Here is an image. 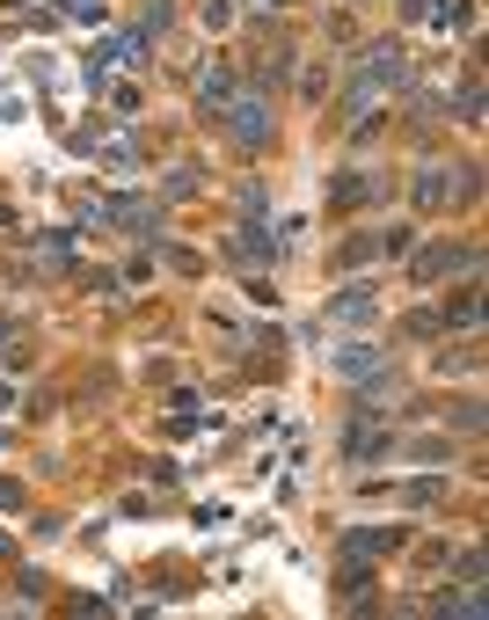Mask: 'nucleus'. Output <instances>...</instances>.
<instances>
[{
	"mask_svg": "<svg viewBox=\"0 0 489 620\" xmlns=\"http://www.w3.org/2000/svg\"><path fill=\"white\" fill-rule=\"evenodd\" d=\"M0 555H15V540H8V533H0Z\"/></svg>",
	"mask_w": 489,
	"mask_h": 620,
	"instance_id": "obj_23",
	"label": "nucleus"
},
{
	"mask_svg": "<svg viewBox=\"0 0 489 620\" xmlns=\"http://www.w3.org/2000/svg\"><path fill=\"white\" fill-rule=\"evenodd\" d=\"M44 263L51 270H74V234H44Z\"/></svg>",
	"mask_w": 489,
	"mask_h": 620,
	"instance_id": "obj_12",
	"label": "nucleus"
},
{
	"mask_svg": "<svg viewBox=\"0 0 489 620\" xmlns=\"http://www.w3.org/2000/svg\"><path fill=\"white\" fill-rule=\"evenodd\" d=\"M59 8H66L74 22H102V0H59Z\"/></svg>",
	"mask_w": 489,
	"mask_h": 620,
	"instance_id": "obj_20",
	"label": "nucleus"
},
{
	"mask_svg": "<svg viewBox=\"0 0 489 620\" xmlns=\"http://www.w3.org/2000/svg\"><path fill=\"white\" fill-rule=\"evenodd\" d=\"M8 336H15V321H0V344H8Z\"/></svg>",
	"mask_w": 489,
	"mask_h": 620,
	"instance_id": "obj_22",
	"label": "nucleus"
},
{
	"mask_svg": "<svg viewBox=\"0 0 489 620\" xmlns=\"http://www.w3.org/2000/svg\"><path fill=\"white\" fill-rule=\"evenodd\" d=\"M344 547H351V555H388V547H402V533H395V526H351Z\"/></svg>",
	"mask_w": 489,
	"mask_h": 620,
	"instance_id": "obj_4",
	"label": "nucleus"
},
{
	"mask_svg": "<svg viewBox=\"0 0 489 620\" xmlns=\"http://www.w3.org/2000/svg\"><path fill=\"white\" fill-rule=\"evenodd\" d=\"M227 256H234V263H249V270H263V263H278V256H285V241H278V234H263L256 219H249V227L227 241Z\"/></svg>",
	"mask_w": 489,
	"mask_h": 620,
	"instance_id": "obj_3",
	"label": "nucleus"
},
{
	"mask_svg": "<svg viewBox=\"0 0 489 620\" xmlns=\"http://www.w3.org/2000/svg\"><path fill=\"white\" fill-rule=\"evenodd\" d=\"M439 496H446V482H439V475H424V482H409V503H439Z\"/></svg>",
	"mask_w": 489,
	"mask_h": 620,
	"instance_id": "obj_19",
	"label": "nucleus"
},
{
	"mask_svg": "<svg viewBox=\"0 0 489 620\" xmlns=\"http://www.w3.org/2000/svg\"><path fill=\"white\" fill-rule=\"evenodd\" d=\"M416 270H424V277H446V270H475V249H424V256H416Z\"/></svg>",
	"mask_w": 489,
	"mask_h": 620,
	"instance_id": "obj_6",
	"label": "nucleus"
},
{
	"mask_svg": "<svg viewBox=\"0 0 489 620\" xmlns=\"http://www.w3.org/2000/svg\"><path fill=\"white\" fill-rule=\"evenodd\" d=\"M329 197H336V205H365V197H380V183H365V176H336Z\"/></svg>",
	"mask_w": 489,
	"mask_h": 620,
	"instance_id": "obj_11",
	"label": "nucleus"
},
{
	"mask_svg": "<svg viewBox=\"0 0 489 620\" xmlns=\"http://www.w3.org/2000/svg\"><path fill=\"white\" fill-rule=\"evenodd\" d=\"M336 372H344V380H372V372H380V351H372V344H344V351H336Z\"/></svg>",
	"mask_w": 489,
	"mask_h": 620,
	"instance_id": "obj_8",
	"label": "nucleus"
},
{
	"mask_svg": "<svg viewBox=\"0 0 489 620\" xmlns=\"http://www.w3.org/2000/svg\"><path fill=\"white\" fill-rule=\"evenodd\" d=\"M431 22H439L446 37H453V30H467V22H475V0H439V15H431Z\"/></svg>",
	"mask_w": 489,
	"mask_h": 620,
	"instance_id": "obj_10",
	"label": "nucleus"
},
{
	"mask_svg": "<svg viewBox=\"0 0 489 620\" xmlns=\"http://www.w3.org/2000/svg\"><path fill=\"white\" fill-rule=\"evenodd\" d=\"M190 190H197V168H176V176L161 183V197H190Z\"/></svg>",
	"mask_w": 489,
	"mask_h": 620,
	"instance_id": "obj_18",
	"label": "nucleus"
},
{
	"mask_svg": "<svg viewBox=\"0 0 489 620\" xmlns=\"http://www.w3.org/2000/svg\"><path fill=\"white\" fill-rule=\"evenodd\" d=\"M0 409H15V387H8V380H0Z\"/></svg>",
	"mask_w": 489,
	"mask_h": 620,
	"instance_id": "obj_21",
	"label": "nucleus"
},
{
	"mask_svg": "<svg viewBox=\"0 0 489 620\" xmlns=\"http://www.w3.org/2000/svg\"><path fill=\"white\" fill-rule=\"evenodd\" d=\"M446 321H453V328H475V321H482V307H475V293H460V300L446 307Z\"/></svg>",
	"mask_w": 489,
	"mask_h": 620,
	"instance_id": "obj_14",
	"label": "nucleus"
},
{
	"mask_svg": "<svg viewBox=\"0 0 489 620\" xmlns=\"http://www.w3.org/2000/svg\"><path fill=\"white\" fill-rule=\"evenodd\" d=\"M329 321H336V328H344V321H372V293H365V285L336 293V300H329Z\"/></svg>",
	"mask_w": 489,
	"mask_h": 620,
	"instance_id": "obj_7",
	"label": "nucleus"
},
{
	"mask_svg": "<svg viewBox=\"0 0 489 620\" xmlns=\"http://www.w3.org/2000/svg\"><path fill=\"white\" fill-rule=\"evenodd\" d=\"M416 205H453V168H424V183H416Z\"/></svg>",
	"mask_w": 489,
	"mask_h": 620,
	"instance_id": "obj_9",
	"label": "nucleus"
},
{
	"mask_svg": "<svg viewBox=\"0 0 489 620\" xmlns=\"http://www.w3.org/2000/svg\"><path fill=\"white\" fill-rule=\"evenodd\" d=\"M439 613H482V591H439Z\"/></svg>",
	"mask_w": 489,
	"mask_h": 620,
	"instance_id": "obj_15",
	"label": "nucleus"
},
{
	"mask_svg": "<svg viewBox=\"0 0 489 620\" xmlns=\"http://www.w3.org/2000/svg\"><path fill=\"white\" fill-rule=\"evenodd\" d=\"M227 132L241 139V146H263L270 139V95L256 88V95H227Z\"/></svg>",
	"mask_w": 489,
	"mask_h": 620,
	"instance_id": "obj_2",
	"label": "nucleus"
},
{
	"mask_svg": "<svg viewBox=\"0 0 489 620\" xmlns=\"http://www.w3.org/2000/svg\"><path fill=\"white\" fill-rule=\"evenodd\" d=\"M351 74H358L365 88H380V95H388V88H409V74H416V66H409V51H402L395 37H380V44L365 51V59H358Z\"/></svg>",
	"mask_w": 489,
	"mask_h": 620,
	"instance_id": "obj_1",
	"label": "nucleus"
},
{
	"mask_svg": "<svg viewBox=\"0 0 489 620\" xmlns=\"http://www.w3.org/2000/svg\"><path fill=\"white\" fill-rule=\"evenodd\" d=\"M227 95H241V81H234L227 66H205V74H197V102H205V109H220Z\"/></svg>",
	"mask_w": 489,
	"mask_h": 620,
	"instance_id": "obj_5",
	"label": "nucleus"
},
{
	"mask_svg": "<svg viewBox=\"0 0 489 620\" xmlns=\"http://www.w3.org/2000/svg\"><path fill=\"white\" fill-rule=\"evenodd\" d=\"M139 22H146V30H139V37H146V44H153V37H161V30H169V0H146V15H139Z\"/></svg>",
	"mask_w": 489,
	"mask_h": 620,
	"instance_id": "obj_16",
	"label": "nucleus"
},
{
	"mask_svg": "<svg viewBox=\"0 0 489 620\" xmlns=\"http://www.w3.org/2000/svg\"><path fill=\"white\" fill-rule=\"evenodd\" d=\"M372 249H388V256H409V249H416V234H409V227H388V234H380Z\"/></svg>",
	"mask_w": 489,
	"mask_h": 620,
	"instance_id": "obj_17",
	"label": "nucleus"
},
{
	"mask_svg": "<svg viewBox=\"0 0 489 620\" xmlns=\"http://www.w3.org/2000/svg\"><path fill=\"white\" fill-rule=\"evenodd\" d=\"M365 584H372V577H365V562H351V570H344V577H336V591H344V598H351V606H365Z\"/></svg>",
	"mask_w": 489,
	"mask_h": 620,
	"instance_id": "obj_13",
	"label": "nucleus"
}]
</instances>
